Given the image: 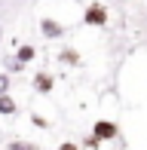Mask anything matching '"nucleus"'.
Instances as JSON below:
<instances>
[{"mask_svg":"<svg viewBox=\"0 0 147 150\" xmlns=\"http://www.w3.org/2000/svg\"><path fill=\"white\" fill-rule=\"evenodd\" d=\"M34 89L37 92H49L52 89V77H49V74H37V77H34Z\"/></svg>","mask_w":147,"mask_h":150,"instance_id":"4","label":"nucleus"},{"mask_svg":"<svg viewBox=\"0 0 147 150\" xmlns=\"http://www.w3.org/2000/svg\"><path fill=\"white\" fill-rule=\"evenodd\" d=\"M18 61H22V64H25V61H31V58H34V46H22V49H18V55H16Z\"/></svg>","mask_w":147,"mask_h":150,"instance_id":"7","label":"nucleus"},{"mask_svg":"<svg viewBox=\"0 0 147 150\" xmlns=\"http://www.w3.org/2000/svg\"><path fill=\"white\" fill-rule=\"evenodd\" d=\"M83 22H86V25H104V22H107V9H104L101 3H92L89 9H86Z\"/></svg>","mask_w":147,"mask_h":150,"instance_id":"1","label":"nucleus"},{"mask_svg":"<svg viewBox=\"0 0 147 150\" xmlns=\"http://www.w3.org/2000/svg\"><path fill=\"white\" fill-rule=\"evenodd\" d=\"M58 61H64V64H80V55L74 49H61L58 52Z\"/></svg>","mask_w":147,"mask_h":150,"instance_id":"6","label":"nucleus"},{"mask_svg":"<svg viewBox=\"0 0 147 150\" xmlns=\"http://www.w3.org/2000/svg\"><path fill=\"white\" fill-rule=\"evenodd\" d=\"M22 61H18V58H9V61H6V71H22Z\"/></svg>","mask_w":147,"mask_h":150,"instance_id":"10","label":"nucleus"},{"mask_svg":"<svg viewBox=\"0 0 147 150\" xmlns=\"http://www.w3.org/2000/svg\"><path fill=\"white\" fill-rule=\"evenodd\" d=\"M16 110H18V107H16V101H12L9 95H3V98H0V113H3V117H12Z\"/></svg>","mask_w":147,"mask_h":150,"instance_id":"5","label":"nucleus"},{"mask_svg":"<svg viewBox=\"0 0 147 150\" xmlns=\"http://www.w3.org/2000/svg\"><path fill=\"white\" fill-rule=\"evenodd\" d=\"M6 89H9V77H6V74H0V98L6 95Z\"/></svg>","mask_w":147,"mask_h":150,"instance_id":"9","label":"nucleus"},{"mask_svg":"<svg viewBox=\"0 0 147 150\" xmlns=\"http://www.w3.org/2000/svg\"><path fill=\"white\" fill-rule=\"evenodd\" d=\"M40 31H43V37H49V40H55V37H61V25L58 22H52V18H43V22H40Z\"/></svg>","mask_w":147,"mask_h":150,"instance_id":"2","label":"nucleus"},{"mask_svg":"<svg viewBox=\"0 0 147 150\" xmlns=\"http://www.w3.org/2000/svg\"><path fill=\"white\" fill-rule=\"evenodd\" d=\"M58 150H77V144H68V141H64V144L58 147Z\"/></svg>","mask_w":147,"mask_h":150,"instance_id":"11","label":"nucleus"},{"mask_svg":"<svg viewBox=\"0 0 147 150\" xmlns=\"http://www.w3.org/2000/svg\"><path fill=\"white\" fill-rule=\"evenodd\" d=\"M95 138L101 141V138H117V126L107 120H101V122H95Z\"/></svg>","mask_w":147,"mask_h":150,"instance_id":"3","label":"nucleus"},{"mask_svg":"<svg viewBox=\"0 0 147 150\" xmlns=\"http://www.w3.org/2000/svg\"><path fill=\"white\" fill-rule=\"evenodd\" d=\"M9 150H37V144H28V141H12Z\"/></svg>","mask_w":147,"mask_h":150,"instance_id":"8","label":"nucleus"}]
</instances>
